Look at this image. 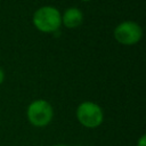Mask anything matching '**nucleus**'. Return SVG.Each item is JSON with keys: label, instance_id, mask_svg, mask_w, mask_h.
Returning <instances> with one entry per match:
<instances>
[{"label": "nucleus", "instance_id": "f257e3e1", "mask_svg": "<svg viewBox=\"0 0 146 146\" xmlns=\"http://www.w3.org/2000/svg\"><path fill=\"white\" fill-rule=\"evenodd\" d=\"M33 25L43 33H54L62 25V15L52 6H43L36 9L32 17Z\"/></svg>", "mask_w": 146, "mask_h": 146}, {"label": "nucleus", "instance_id": "f03ea898", "mask_svg": "<svg viewBox=\"0 0 146 146\" xmlns=\"http://www.w3.org/2000/svg\"><path fill=\"white\" fill-rule=\"evenodd\" d=\"M26 117L30 124L35 128L47 127L54 117V108L46 99H35L27 106Z\"/></svg>", "mask_w": 146, "mask_h": 146}, {"label": "nucleus", "instance_id": "7ed1b4c3", "mask_svg": "<svg viewBox=\"0 0 146 146\" xmlns=\"http://www.w3.org/2000/svg\"><path fill=\"white\" fill-rule=\"evenodd\" d=\"M75 115L78 122L87 129L98 128L104 121V112L102 107L90 100L80 103L76 107Z\"/></svg>", "mask_w": 146, "mask_h": 146}, {"label": "nucleus", "instance_id": "20e7f679", "mask_svg": "<svg viewBox=\"0 0 146 146\" xmlns=\"http://www.w3.org/2000/svg\"><path fill=\"white\" fill-rule=\"evenodd\" d=\"M143 36V29L139 24L132 21L120 23L114 30L115 40L124 46H131L140 41Z\"/></svg>", "mask_w": 146, "mask_h": 146}, {"label": "nucleus", "instance_id": "39448f33", "mask_svg": "<svg viewBox=\"0 0 146 146\" xmlns=\"http://www.w3.org/2000/svg\"><path fill=\"white\" fill-rule=\"evenodd\" d=\"M83 22V14L76 7L67 8L62 15V23L67 29H75L80 26Z\"/></svg>", "mask_w": 146, "mask_h": 146}, {"label": "nucleus", "instance_id": "423d86ee", "mask_svg": "<svg viewBox=\"0 0 146 146\" xmlns=\"http://www.w3.org/2000/svg\"><path fill=\"white\" fill-rule=\"evenodd\" d=\"M136 146H146V136H145V135H141V136L138 138Z\"/></svg>", "mask_w": 146, "mask_h": 146}, {"label": "nucleus", "instance_id": "0eeeda50", "mask_svg": "<svg viewBox=\"0 0 146 146\" xmlns=\"http://www.w3.org/2000/svg\"><path fill=\"white\" fill-rule=\"evenodd\" d=\"M3 80H5V72H3V70L0 67V84L3 82Z\"/></svg>", "mask_w": 146, "mask_h": 146}, {"label": "nucleus", "instance_id": "6e6552de", "mask_svg": "<svg viewBox=\"0 0 146 146\" xmlns=\"http://www.w3.org/2000/svg\"><path fill=\"white\" fill-rule=\"evenodd\" d=\"M54 146H68V145H66V144H56Z\"/></svg>", "mask_w": 146, "mask_h": 146}, {"label": "nucleus", "instance_id": "1a4fd4ad", "mask_svg": "<svg viewBox=\"0 0 146 146\" xmlns=\"http://www.w3.org/2000/svg\"><path fill=\"white\" fill-rule=\"evenodd\" d=\"M82 1H90V0H82Z\"/></svg>", "mask_w": 146, "mask_h": 146}]
</instances>
